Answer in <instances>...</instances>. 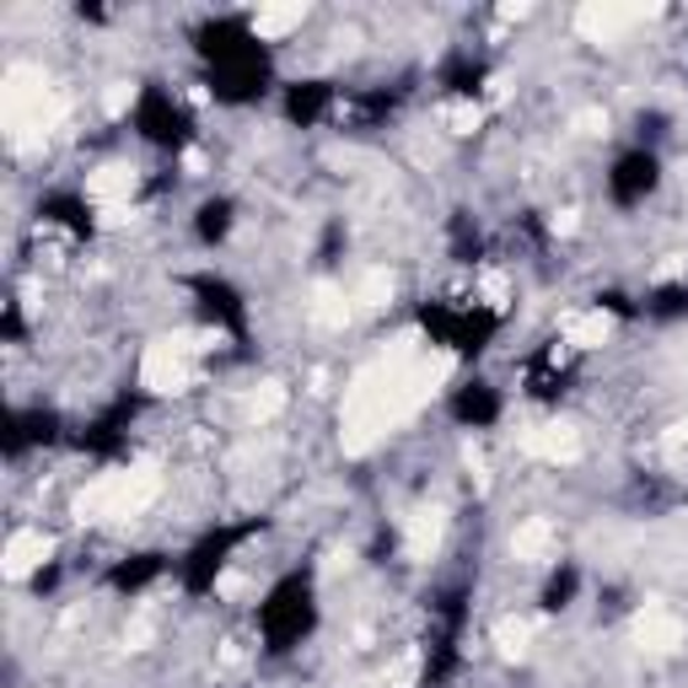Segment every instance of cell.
I'll return each instance as SVG.
<instances>
[{
    "label": "cell",
    "instance_id": "obj_1",
    "mask_svg": "<svg viewBox=\"0 0 688 688\" xmlns=\"http://www.w3.org/2000/svg\"><path fill=\"white\" fill-rule=\"evenodd\" d=\"M420 356H425L420 328H404L399 339H388V350H382L377 361L361 366V371L350 377V388H345V420H339V446H345L350 457L371 452L382 431L399 425V382H404V371L420 361Z\"/></svg>",
    "mask_w": 688,
    "mask_h": 688
},
{
    "label": "cell",
    "instance_id": "obj_2",
    "mask_svg": "<svg viewBox=\"0 0 688 688\" xmlns=\"http://www.w3.org/2000/svg\"><path fill=\"white\" fill-rule=\"evenodd\" d=\"M60 114H65V103H60L54 82L43 76L39 65H11L0 76V119H6L11 151H28V146L49 140V129L60 124Z\"/></svg>",
    "mask_w": 688,
    "mask_h": 688
},
{
    "label": "cell",
    "instance_id": "obj_3",
    "mask_svg": "<svg viewBox=\"0 0 688 688\" xmlns=\"http://www.w3.org/2000/svg\"><path fill=\"white\" fill-rule=\"evenodd\" d=\"M162 495V463H135V468H114V474H97L92 485L76 495V522H124V517H140L151 500Z\"/></svg>",
    "mask_w": 688,
    "mask_h": 688
},
{
    "label": "cell",
    "instance_id": "obj_4",
    "mask_svg": "<svg viewBox=\"0 0 688 688\" xmlns=\"http://www.w3.org/2000/svg\"><path fill=\"white\" fill-rule=\"evenodd\" d=\"M661 17V6L650 0V6H618V0H592V6H581L575 11V33L586 43H613L624 39L629 28H641V22H656Z\"/></svg>",
    "mask_w": 688,
    "mask_h": 688
},
{
    "label": "cell",
    "instance_id": "obj_5",
    "mask_svg": "<svg viewBox=\"0 0 688 688\" xmlns=\"http://www.w3.org/2000/svg\"><path fill=\"white\" fill-rule=\"evenodd\" d=\"M140 382H146L151 393H183V388L194 382V361H189L183 350H172L167 339H157V345L140 356Z\"/></svg>",
    "mask_w": 688,
    "mask_h": 688
},
{
    "label": "cell",
    "instance_id": "obj_6",
    "mask_svg": "<svg viewBox=\"0 0 688 688\" xmlns=\"http://www.w3.org/2000/svg\"><path fill=\"white\" fill-rule=\"evenodd\" d=\"M684 641H688V624L678 613H667V607H646L635 618V646L646 656H673V650H684Z\"/></svg>",
    "mask_w": 688,
    "mask_h": 688
},
{
    "label": "cell",
    "instance_id": "obj_7",
    "mask_svg": "<svg viewBox=\"0 0 688 688\" xmlns=\"http://www.w3.org/2000/svg\"><path fill=\"white\" fill-rule=\"evenodd\" d=\"M522 452L538 457V463H554V468H560V463H575V457H581V431L565 425V420H560V425H532L522 436Z\"/></svg>",
    "mask_w": 688,
    "mask_h": 688
},
{
    "label": "cell",
    "instance_id": "obj_8",
    "mask_svg": "<svg viewBox=\"0 0 688 688\" xmlns=\"http://www.w3.org/2000/svg\"><path fill=\"white\" fill-rule=\"evenodd\" d=\"M49 549H54V538H49V532H39V527H22V532L6 543V560H0L6 581H22V575H33V570L49 560Z\"/></svg>",
    "mask_w": 688,
    "mask_h": 688
},
{
    "label": "cell",
    "instance_id": "obj_9",
    "mask_svg": "<svg viewBox=\"0 0 688 688\" xmlns=\"http://www.w3.org/2000/svg\"><path fill=\"white\" fill-rule=\"evenodd\" d=\"M442 538H446V511H442V506H420V511L404 522L409 560H431V554L442 549Z\"/></svg>",
    "mask_w": 688,
    "mask_h": 688
},
{
    "label": "cell",
    "instance_id": "obj_10",
    "mask_svg": "<svg viewBox=\"0 0 688 688\" xmlns=\"http://www.w3.org/2000/svg\"><path fill=\"white\" fill-rule=\"evenodd\" d=\"M135 183H140V172H135L129 162H108V167H97V172L86 178V194H92L97 204H129Z\"/></svg>",
    "mask_w": 688,
    "mask_h": 688
},
{
    "label": "cell",
    "instance_id": "obj_11",
    "mask_svg": "<svg viewBox=\"0 0 688 688\" xmlns=\"http://www.w3.org/2000/svg\"><path fill=\"white\" fill-rule=\"evenodd\" d=\"M307 318L318 328H328V334H339V328L356 318V307H350V296L339 290V285H313V301H307Z\"/></svg>",
    "mask_w": 688,
    "mask_h": 688
},
{
    "label": "cell",
    "instance_id": "obj_12",
    "mask_svg": "<svg viewBox=\"0 0 688 688\" xmlns=\"http://www.w3.org/2000/svg\"><path fill=\"white\" fill-rule=\"evenodd\" d=\"M511 554H517V560H527V565L549 560V554H554V522H543V517H527V522L511 532Z\"/></svg>",
    "mask_w": 688,
    "mask_h": 688
},
{
    "label": "cell",
    "instance_id": "obj_13",
    "mask_svg": "<svg viewBox=\"0 0 688 688\" xmlns=\"http://www.w3.org/2000/svg\"><path fill=\"white\" fill-rule=\"evenodd\" d=\"M607 334H613V313H570L565 318V345L570 350H597Z\"/></svg>",
    "mask_w": 688,
    "mask_h": 688
},
{
    "label": "cell",
    "instance_id": "obj_14",
    "mask_svg": "<svg viewBox=\"0 0 688 688\" xmlns=\"http://www.w3.org/2000/svg\"><path fill=\"white\" fill-rule=\"evenodd\" d=\"M393 290H399L393 269H366L361 281H356V290H350V301H356L361 313H382V307L393 301Z\"/></svg>",
    "mask_w": 688,
    "mask_h": 688
},
{
    "label": "cell",
    "instance_id": "obj_15",
    "mask_svg": "<svg viewBox=\"0 0 688 688\" xmlns=\"http://www.w3.org/2000/svg\"><path fill=\"white\" fill-rule=\"evenodd\" d=\"M307 22V6H264L258 17H253V33L258 39H285V33H296Z\"/></svg>",
    "mask_w": 688,
    "mask_h": 688
},
{
    "label": "cell",
    "instance_id": "obj_16",
    "mask_svg": "<svg viewBox=\"0 0 688 688\" xmlns=\"http://www.w3.org/2000/svg\"><path fill=\"white\" fill-rule=\"evenodd\" d=\"M532 629H538V618H500L495 624V650L506 661H522L527 646H532Z\"/></svg>",
    "mask_w": 688,
    "mask_h": 688
},
{
    "label": "cell",
    "instance_id": "obj_17",
    "mask_svg": "<svg viewBox=\"0 0 688 688\" xmlns=\"http://www.w3.org/2000/svg\"><path fill=\"white\" fill-rule=\"evenodd\" d=\"M285 399H290V393H285L281 382H258V388L243 399V414L253 420V425H264V420H275V414L285 409Z\"/></svg>",
    "mask_w": 688,
    "mask_h": 688
},
{
    "label": "cell",
    "instance_id": "obj_18",
    "mask_svg": "<svg viewBox=\"0 0 688 688\" xmlns=\"http://www.w3.org/2000/svg\"><path fill=\"white\" fill-rule=\"evenodd\" d=\"M442 124L452 135H474L479 124H485V103H474V97H452L442 108Z\"/></svg>",
    "mask_w": 688,
    "mask_h": 688
},
{
    "label": "cell",
    "instance_id": "obj_19",
    "mask_svg": "<svg viewBox=\"0 0 688 688\" xmlns=\"http://www.w3.org/2000/svg\"><path fill=\"white\" fill-rule=\"evenodd\" d=\"M129 108H135V86H129V82H108V92H103V114H108V119H124Z\"/></svg>",
    "mask_w": 688,
    "mask_h": 688
},
{
    "label": "cell",
    "instance_id": "obj_20",
    "mask_svg": "<svg viewBox=\"0 0 688 688\" xmlns=\"http://www.w3.org/2000/svg\"><path fill=\"white\" fill-rule=\"evenodd\" d=\"M414 678H420V650H404V656L388 667V688H414Z\"/></svg>",
    "mask_w": 688,
    "mask_h": 688
},
{
    "label": "cell",
    "instance_id": "obj_21",
    "mask_svg": "<svg viewBox=\"0 0 688 688\" xmlns=\"http://www.w3.org/2000/svg\"><path fill=\"white\" fill-rule=\"evenodd\" d=\"M479 296H485V307H506V301H511V285H506V275L489 269L485 281H479Z\"/></svg>",
    "mask_w": 688,
    "mask_h": 688
},
{
    "label": "cell",
    "instance_id": "obj_22",
    "mask_svg": "<svg viewBox=\"0 0 688 688\" xmlns=\"http://www.w3.org/2000/svg\"><path fill=\"white\" fill-rule=\"evenodd\" d=\"M135 215H140L135 204H97V226H108V232H114V226H129Z\"/></svg>",
    "mask_w": 688,
    "mask_h": 688
},
{
    "label": "cell",
    "instance_id": "obj_23",
    "mask_svg": "<svg viewBox=\"0 0 688 688\" xmlns=\"http://www.w3.org/2000/svg\"><path fill=\"white\" fill-rule=\"evenodd\" d=\"M151 641H157V629H151V618H135V624L124 629V646H129V650H146V646H151Z\"/></svg>",
    "mask_w": 688,
    "mask_h": 688
},
{
    "label": "cell",
    "instance_id": "obj_24",
    "mask_svg": "<svg viewBox=\"0 0 688 688\" xmlns=\"http://www.w3.org/2000/svg\"><path fill=\"white\" fill-rule=\"evenodd\" d=\"M575 129H581V135H603L607 114H603V108H581V114H575Z\"/></svg>",
    "mask_w": 688,
    "mask_h": 688
},
{
    "label": "cell",
    "instance_id": "obj_25",
    "mask_svg": "<svg viewBox=\"0 0 688 688\" xmlns=\"http://www.w3.org/2000/svg\"><path fill=\"white\" fill-rule=\"evenodd\" d=\"M684 264H688L684 253H667V258L650 269V281H678V275H684Z\"/></svg>",
    "mask_w": 688,
    "mask_h": 688
},
{
    "label": "cell",
    "instance_id": "obj_26",
    "mask_svg": "<svg viewBox=\"0 0 688 688\" xmlns=\"http://www.w3.org/2000/svg\"><path fill=\"white\" fill-rule=\"evenodd\" d=\"M581 232V210H560L554 215V237H575Z\"/></svg>",
    "mask_w": 688,
    "mask_h": 688
},
{
    "label": "cell",
    "instance_id": "obj_27",
    "mask_svg": "<svg viewBox=\"0 0 688 688\" xmlns=\"http://www.w3.org/2000/svg\"><path fill=\"white\" fill-rule=\"evenodd\" d=\"M527 11H532L527 0H506V6H500V22H522Z\"/></svg>",
    "mask_w": 688,
    "mask_h": 688
},
{
    "label": "cell",
    "instance_id": "obj_28",
    "mask_svg": "<svg viewBox=\"0 0 688 688\" xmlns=\"http://www.w3.org/2000/svg\"><path fill=\"white\" fill-rule=\"evenodd\" d=\"M506 92H511V76H489V103H506Z\"/></svg>",
    "mask_w": 688,
    "mask_h": 688
},
{
    "label": "cell",
    "instance_id": "obj_29",
    "mask_svg": "<svg viewBox=\"0 0 688 688\" xmlns=\"http://www.w3.org/2000/svg\"><path fill=\"white\" fill-rule=\"evenodd\" d=\"M183 172H194V178H200V172H204V151H183Z\"/></svg>",
    "mask_w": 688,
    "mask_h": 688
},
{
    "label": "cell",
    "instance_id": "obj_30",
    "mask_svg": "<svg viewBox=\"0 0 688 688\" xmlns=\"http://www.w3.org/2000/svg\"><path fill=\"white\" fill-rule=\"evenodd\" d=\"M673 446H688V425H673V436H667Z\"/></svg>",
    "mask_w": 688,
    "mask_h": 688
}]
</instances>
